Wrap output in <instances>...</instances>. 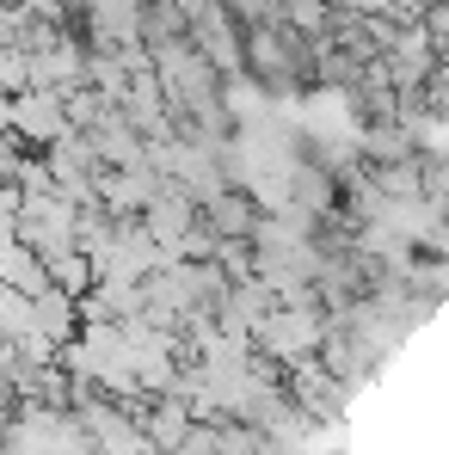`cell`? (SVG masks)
Returning <instances> with one entry per match:
<instances>
[{
    "label": "cell",
    "mask_w": 449,
    "mask_h": 455,
    "mask_svg": "<svg viewBox=\"0 0 449 455\" xmlns=\"http://www.w3.org/2000/svg\"><path fill=\"white\" fill-rule=\"evenodd\" d=\"M6 136L19 142V148H50V142H62L68 136V117H62V92H44V86H25V92H12L6 99Z\"/></svg>",
    "instance_id": "3957f363"
},
{
    "label": "cell",
    "mask_w": 449,
    "mask_h": 455,
    "mask_svg": "<svg viewBox=\"0 0 449 455\" xmlns=\"http://www.w3.org/2000/svg\"><path fill=\"white\" fill-rule=\"evenodd\" d=\"M0 92L6 99L25 92V50H12V44H0Z\"/></svg>",
    "instance_id": "ba28073f"
},
{
    "label": "cell",
    "mask_w": 449,
    "mask_h": 455,
    "mask_svg": "<svg viewBox=\"0 0 449 455\" xmlns=\"http://www.w3.org/2000/svg\"><path fill=\"white\" fill-rule=\"evenodd\" d=\"M0 130H6V92H0Z\"/></svg>",
    "instance_id": "9c48e42d"
},
{
    "label": "cell",
    "mask_w": 449,
    "mask_h": 455,
    "mask_svg": "<svg viewBox=\"0 0 449 455\" xmlns=\"http://www.w3.org/2000/svg\"><path fill=\"white\" fill-rule=\"evenodd\" d=\"M75 326H80L75 296H62V290H37V296H31V332H44L50 345H68Z\"/></svg>",
    "instance_id": "5b68a950"
},
{
    "label": "cell",
    "mask_w": 449,
    "mask_h": 455,
    "mask_svg": "<svg viewBox=\"0 0 449 455\" xmlns=\"http://www.w3.org/2000/svg\"><path fill=\"white\" fill-rule=\"evenodd\" d=\"M197 222L210 228L216 240H246L253 222H259V210H253V197H246V191H234V185H228V191H216V197L204 204V216H197Z\"/></svg>",
    "instance_id": "277c9868"
},
{
    "label": "cell",
    "mask_w": 449,
    "mask_h": 455,
    "mask_svg": "<svg viewBox=\"0 0 449 455\" xmlns=\"http://www.w3.org/2000/svg\"><path fill=\"white\" fill-rule=\"evenodd\" d=\"M210 265L222 271V283H246L253 277V240H216Z\"/></svg>",
    "instance_id": "52a82bcc"
},
{
    "label": "cell",
    "mask_w": 449,
    "mask_h": 455,
    "mask_svg": "<svg viewBox=\"0 0 449 455\" xmlns=\"http://www.w3.org/2000/svg\"><path fill=\"white\" fill-rule=\"evenodd\" d=\"M326 339V314L320 302H271L265 320L253 326V357L259 363H296V357H314Z\"/></svg>",
    "instance_id": "6da1fadb"
},
{
    "label": "cell",
    "mask_w": 449,
    "mask_h": 455,
    "mask_svg": "<svg viewBox=\"0 0 449 455\" xmlns=\"http://www.w3.org/2000/svg\"><path fill=\"white\" fill-rule=\"evenodd\" d=\"M301 68H308V44H301L284 19L240 31V75H253L259 86H271V92L277 86H296Z\"/></svg>",
    "instance_id": "7a4b0ae2"
},
{
    "label": "cell",
    "mask_w": 449,
    "mask_h": 455,
    "mask_svg": "<svg viewBox=\"0 0 449 455\" xmlns=\"http://www.w3.org/2000/svg\"><path fill=\"white\" fill-rule=\"evenodd\" d=\"M44 277H50V290H62V296H86L92 290V265H86V252H56V259H44Z\"/></svg>",
    "instance_id": "8992f818"
}]
</instances>
